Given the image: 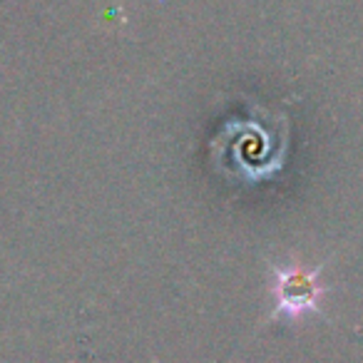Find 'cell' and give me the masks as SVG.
I'll return each instance as SVG.
<instances>
[{"instance_id":"cell-1","label":"cell","mask_w":363,"mask_h":363,"mask_svg":"<svg viewBox=\"0 0 363 363\" xmlns=\"http://www.w3.org/2000/svg\"><path fill=\"white\" fill-rule=\"evenodd\" d=\"M313 274H306L301 269H289L277 274V301L279 311H286L291 316L303 313L316 306L318 286L313 281Z\"/></svg>"}]
</instances>
